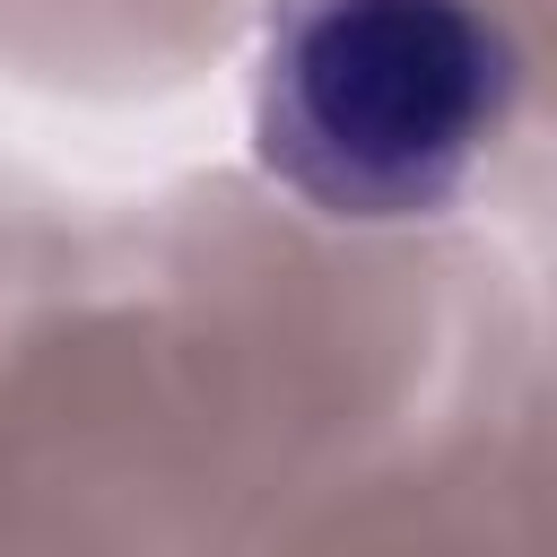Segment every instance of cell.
<instances>
[{"label": "cell", "mask_w": 557, "mask_h": 557, "mask_svg": "<svg viewBox=\"0 0 557 557\" xmlns=\"http://www.w3.org/2000/svg\"><path fill=\"white\" fill-rule=\"evenodd\" d=\"M496 44L470 0H305L278 44L270 148L339 209H409L487 139Z\"/></svg>", "instance_id": "obj_1"}]
</instances>
